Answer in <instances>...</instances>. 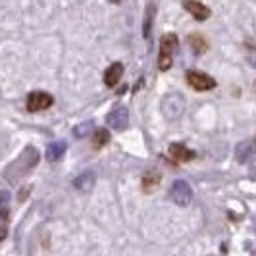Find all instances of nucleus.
Segmentation results:
<instances>
[{
  "mask_svg": "<svg viewBox=\"0 0 256 256\" xmlns=\"http://www.w3.org/2000/svg\"><path fill=\"white\" fill-rule=\"evenodd\" d=\"M187 83L194 90H210L216 87V81L202 72H187Z\"/></svg>",
  "mask_w": 256,
  "mask_h": 256,
  "instance_id": "obj_6",
  "label": "nucleus"
},
{
  "mask_svg": "<svg viewBox=\"0 0 256 256\" xmlns=\"http://www.w3.org/2000/svg\"><path fill=\"white\" fill-rule=\"evenodd\" d=\"M106 124H108L112 129H116V131L126 129L129 124L128 108H126V106H116V108H112V112H110L108 118H106Z\"/></svg>",
  "mask_w": 256,
  "mask_h": 256,
  "instance_id": "obj_5",
  "label": "nucleus"
},
{
  "mask_svg": "<svg viewBox=\"0 0 256 256\" xmlns=\"http://www.w3.org/2000/svg\"><path fill=\"white\" fill-rule=\"evenodd\" d=\"M189 42H191L192 50L198 52V54H202V52L208 48V42H206V40L200 37V35H191V37H189Z\"/></svg>",
  "mask_w": 256,
  "mask_h": 256,
  "instance_id": "obj_14",
  "label": "nucleus"
},
{
  "mask_svg": "<svg viewBox=\"0 0 256 256\" xmlns=\"http://www.w3.org/2000/svg\"><path fill=\"white\" fill-rule=\"evenodd\" d=\"M178 44H180V40L174 33H168V35L162 37V40H160V56H158V68L162 72L172 68V54L176 52Z\"/></svg>",
  "mask_w": 256,
  "mask_h": 256,
  "instance_id": "obj_1",
  "label": "nucleus"
},
{
  "mask_svg": "<svg viewBox=\"0 0 256 256\" xmlns=\"http://www.w3.org/2000/svg\"><path fill=\"white\" fill-rule=\"evenodd\" d=\"M8 200H10V192L0 191V214L4 212V208H6V204H8Z\"/></svg>",
  "mask_w": 256,
  "mask_h": 256,
  "instance_id": "obj_17",
  "label": "nucleus"
},
{
  "mask_svg": "<svg viewBox=\"0 0 256 256\" xmlns=\"http://www.w3.org/2000/svg\"><path fill=\"white\" fill-rule=\"evenodd\" d=\"M158 183H160V172L150 170V172L144 174V178H142V189H144V191H154V189L158 187Z\"/></svg>",
  "mask_w": 256,
  "mask_h": 256,
  "instance_id": "obj_12",
  "label": "nucleus"
},
{
  "mask_svg": "<svg viewBox=\"0 0 256 256\" xmlns=\"http://www.w3.org/2000/svg\"><path fill=\"white\" fill-rule=\"evenodd\" d=\"M170 198L180 206H189L192 200V191L191 185L187 181L178 180L172 183V189H170Z\"/></svg>",
  "mask_w": 256,
  "mask_h": 256,
  "instance_id": "obj_3",
  "label": "nucleus"
},
{
  "mask_svg": "<svg viewBox=\"0 0 256 256\" xmlns=\"http://www.w3.org/2000/svg\"><path fill=\"white\" fill-rule=\"evenodd\" d=\"M152 12H154V6H150V12L146 10V20H144V37H148V33H150V20H152Z\"/></svg>",
  "mask_w": 256,
  "mask_h": 256,
  "instance_id": "obj_16",
  "label": "nucleus"
},
{
  "mask_svg": "<svg viewBox=\"0 0 256 256\" xmlns=\"http://www.w3.org/2000/svg\"><path fill=\"white\" fill-rule=\"evenodd\" d=\"M170 156H172V160H174V162H180V164H183V162H189V160H192V158H194V152H192V150H189L185 144L174 142V144L170 146Z\"/></svg>",
  "mask_w": 256,
  "mask_h": 256,
  "instance_id": "obj_7",
  "label": "nucleus"
},
{
  "mask_svg": "<svg viewBox=\"0 0 256 256\" xmlns=\"http://www.w3.org/2000/svg\"><path fill=\"white\" fill-rule=\"evenodd\" d=\"M185 10L191 12V16L198 22H204L206 18L210 16V8L204 6L202 2H185Z\"/></svg>",
  "mask_w": 256,
  "mask_h": 256,
  "instance_id": "obj_9",
  "label": "nucleus"
},
{
  "mask_svg": "<svg viewBox=\"0 0 256 256\" xmlns=\"http://www.w3.org/2000/svg\"><path fill=\"white\" fill-rule=\"evenodd\" d=\"M183 108H185V98L181 96L180 92H172L166 94L164 100H162V112L168 120H176L183 114Z\"/></svg>",
  "mask_w": 256,
  "mask_h": 256,
  "instance_id": "obj_2",
  "label": "nucleus"
},
{
  "mask_svg": "<svg viewBox=\"0 0 256 256\" xmlns=\"http://www.w3.org/2000/svg\"><path fill=\"white\" fill-rule=\"evenodd\" d=\"M50 106H52V96L48 92H42V90L29 92V96H27V110L29 112H40V110H46Z\"/></svg>",
  "mask_w": 256,
  "mask_h": 256,
  "instance_id": "obj_4",
  "label": "nucleus"
},
{
  "mask_svg": "<svg viewBox=\"0 0 256 256\" xmlns=\"http://www.w3.org/2000/svg\"><path fill=\"white\" fill-rule=\"evenodd\" d=\"M122 76H124V66L120 64V62H116V64H112L104 72V83H106L108 87H116V85L120 83Z\"/></svg>",
  "mask_w": 256,
  "mask_h": 256,
  "instance_id": "obj_8",
  "label": "nucleus"
},
{
  "mask_svg": "<svg viewBox=\"0 0 256 256\" xmlns=\"http://www.w3.org/2000/svg\"><path fill=\"white\" fill-rule=\"evenodd\" d=\"M108 141H110V133H108V129H96V131L92 133V139H90V142H92L94 148H102L104 144H108Z\"/></svg>",
  "mask_w": 256,
  "mask_h": 256,
  "instance_id": "obj_13",
  "label": "nucleus"
},
{
  "mask_svg": "<svg viewBox=\"0 0 256 256\" xmlns=\"http://www.w3.org/2000/svg\"><path fill=\"white\" fill-rule=\"evenodd\" d=\"M66 148H68L66 141H54V142H50V144L46 146V160H50V162H56V160H60V158H62V156L66 154Z\"/></svg>",
  "mask_w": 256,
  "mask_h": 256,
  "instance_id": "obj_10",
  "label": "nucleus"
},
{
  "mask_svg": "<svg viewBox=\"0 0 256 256\" xmlns=\"http://www.w3.org/2000/svg\"><path fill=\"white\" fill-rule=\"evenodd\" d=\"M89 131H92V122H83L81 126H77L74 133H76V137H79V139H83V137H85V135H87Z\"/></svg>",
  "mask_w": 256,
  "mask_h": 256,
  "instance_id": "obj_15",
  "label": "nucleus"
},
{
  "mask_svg": "<svg viewBox=\"0 0 256 256\" xmlns=\"http://www.w3.org/2000/svg\"><path fill=\"white\" fill-rule=\"evenodd\" d=\"M77 191H89L90 187L94 185V174L92 172H83L76 181H74Z\"/></svg>",
  "mask_w": 256,
  "mask_h": 256,
  "instance_id": "obj_11",
  "label": "nucleus"
}]
</instances>
